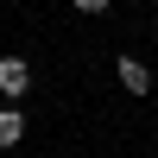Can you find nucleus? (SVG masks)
Segmentation results:
<instances>
[{
  "instance_id": "7ed1b4c3",
  "label": "nucleus",
  "mask_w": 158,
  "mask_h": 158,
  "mask_svg": "<svg viewBox=\"0 0 158 158\" xmlns=\"http://www.w3.org/2000/svg\"><path fill=\"white\" fill-rule=\"evenodd\" d=\"M25 139V114H19V101H6V108H0V152H13Z\"/></svg>"
},
{
  "instance_id": "f257e3e1",
  "label": "nucleus",
  "mask_w": 158,
  "mask_h": 158,
  "mask_svg": "<svg viewBox=\"0 0 158 158\" xmlns=\"http://www.w3.org/2000/svg\"><path fill=\"white\" fill-rule=\"evenodd\" d=\"M25 89H32V63H25V57H0V95L19 101Z\"/></svg>"
},
{
  "instance_id": "20e7f679",
  "label": "nucleus",
  "mask_w": 158,
  "mask_h": 158,
  "mask_svg": "<svg viewBox=\"0 0 158 158\" xmlns=\"http://www.w3.org/2000/svg\"><path fill=\"white\" fill-rule=\"evenodd\" d=\"M70 6H76V13H108L114 0H70Z\"/></svg>"
},
{
  "instance_id": "f03ea898",
  "label": "nucleus",
  "mask_w": 158,
  "mask_h": 158,
  "mask_svg": "<svg viewBox=\"0 0 158 158\" xmlns=\"http://www.w3.org/2000/svg\"><path fill=\"white\" fill-rule=\"evenodd\" d=\"M114 82H120L127 95H152V70L139 57H114Z\"/></svg>"
}]
</instances>
